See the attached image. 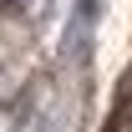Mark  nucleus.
<instances>
[{
    "label": "nucleus",
    "instance_id": "obj_1",
    "mask_svg": "<svg viewBox=\"0 0 132 132\" xmlns=\"http://www.w3.org/2000/svg\"><path fill=\"white\" fill-rule=\"evenodd\" d=\"M0 5H15V0H0Z\"/></svg>",
    "mask_w": 132,
    "mask_h": 132
}]
</instances>
